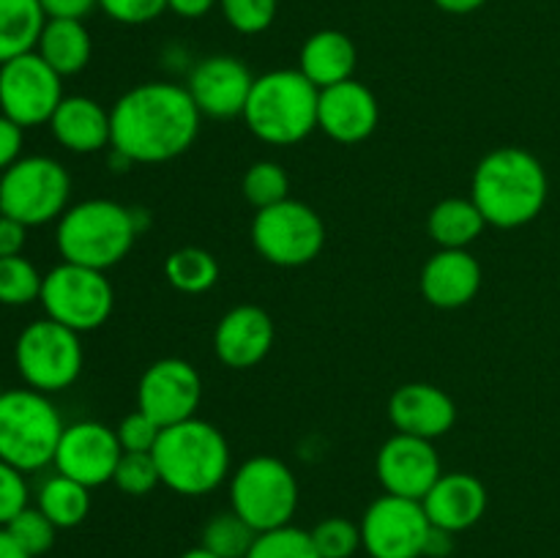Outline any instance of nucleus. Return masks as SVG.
I'll return each mask as SVG.
<instances>
[{
  "mask_svg": "<svg viewBox=\"0 0 560 558\" xmlns=\"http://www.w3.org/2000/svg\"><path fill=\"white\" fill-rule=\"evenodd\" d=\"M200 118L186 85L142 82L109 109V148L126 164L170 162L195 146Z\"/></svg>",
  "mask_w": 560,
  "mask_h": 558,
  "instance_id": "obj_1",
  "label": "nucleus"
},
{
  "mask_svg": "<svg viewBox=\"0 0 560 558\" xmlns=\"http://www.w3.org/2000/svg\"><path fill=\"white\" fill-rule=\"evenodd\" d=\"M547 170L530 151L503 146L476 164L470 181V200L479 206L487 224L501 230L534 222L547 206Z\"/></svg>",
  "mask_w": 560,
  "mask_h": 558,
  "instance_id": "obj_2",
  "label": "nucleus"
},
{
  "mask_svg": "<svg viewBox=\"0 0 560 558\" xmlns=\"http://www.w3.org/2000/svg\"><path fill=\"white\" fill-rule=\"evenodd\" d=\"M162 485L178 496H206L230 476V443L206 419L164 427L153 446Z\"/></svg>",
  "mask_w": 560,
  "mask_h": 558,
  "instance_id": "obj_3",
  "label": "nucleus"
},
{
  "mask_svg": "<svg viewBox=\"0 0 560 558\" xmlns=\"http://www.w3.org/2000/svg\"><path fill=\"white\" fill-rule=\"evenodd\" d=\"M137 233H140V219L131 208L96 197L66 208L63 217L58 219L55 244L66 263L107 271L129 255Z\"/></svg>",
  "mask_w": 560,
  "mask_h": 558,
  "instance_id": "obj_4",
  "label": "nucleus"
},
{
  "mask_svg": "<svg viewBox=\"0 0 560 558\" xmlns=\"http://www.w3.org/2000/svg\"><path fill=\"white\" fill-rule=\"evenodd\" d=\"M320 88L301 69H273L255 77L244 115L252 135L268 146H295L317 129Z\"/></svg>",
  "mask_w": 560,
  "mask_h": 558,
  "instance_id": "obj_5",
  "label": "nucleus"
},
{
  "mask_svg": "<svg viewBox=\"0 0 560 558\" xmlns=\"http://www.w3.org/2000/svg\"><path fill=\"white\" fill-rule=\"evenodd\" d=\"M63 430L47 394L36 388H9L0 397V460L22 474L52 463Z\"/></svg>",
  "mask_w": 560,
  "mask_h": 558,
  "instance_id": "obj_6",
  "label": "nucleus"
},
{
  "mask_svg": "<svg viewBox=\"0 0 560 558\" xmlns=\"http://www.w3.org/2000/svg\"><path fill=\"white\" fill-rule=\"evenodd\" d=\"M230 509L257 534L282 528L299 509V479L282 460L257 454L241 463L230 479Z\"/></svg>",
  "mask_w": 560,
  "mask_h": 558,
  "instance_id": "obj_7",
  "label": "nucleus"
},
{
  "mask_svg": "<svg viewBox=\"0 0 560 558\" xmlns=\"http://www.w3.org/2000/svg\"><path fill=\"white\" fill-rule=\"evenodd\" d=\"M71 178L52 156H22L0 175V213L36 228L66 213Z\"/></svg>",
  "mask_w": 560,
  "mask_h": 558,
  "instance_id": "obj_8",
  "label": "nucleus"
},
{
  "mask_svg": "<svg viewBox=\"0 0 560 558\" xmlns=\"http://www.w3.org/2000/svg\"><path fill=\"white\" fill-rule=\"evenodd\" d=\"M38 301L49 321L82 334L96 332L109 321L115 306V290L104 271L63 260L52 271L44 274Z\"/></svg>",
  "mask_w": 560,
  "mask_h": 558,
  "instance_id": "obj_9",
  "label": "nucleus"
},
{
  "mask_svg": "<svg viewBox=\"0 0 560 558\" xmlns=\"http://www.w3.org/2000/svg\"><path fill=\"white\" fill-rule=\"evenodd\" d=\"M14 361L27 388L55 394L69 388L80 377L85 353H82L80 334L42 317L22 328L14 345Z\"/></svg>",
  "mask_w": 560,
  "mask_h": 558,
  "instance_id": "obj_10",
  "label": "nucleus"
},
{
  "mask_svg": "<svg viewBox=\"0 0 560 558\" xmlns=\"http://www.w3.org/2000/svg\"><path fill=\"white\" fill-rule=\"evenodd\" d=\"M252 244L257 255L279 268H299L315 260L326 246L320 213L301 200H282L255 213Z\"/></svg>",
  "mask_w": 560,
  "mask_h": 558,
  "instance_id": "obj_11",
  "label": "nucleus"
},
{
  "mask_svg": "<svg viewBox=\"0 0 560 558\" xmlns=\"http://www.w3.org/2000/svg\"><path fill=\"white\" fill-rule=\"evenodd\" d=\"M63 77L33 49L0 66V113L27 126L49 124L63 102Z\"/></svg>",
  "mask_w": 560,
  "mask_h": 558,
  "instance_id": "obj_12",
  "label": "nucleus"
},
{
  "mask_svg": "<svg viewBox=\"0 0 560 558\" xmlns=\"http://www.w3.org/2000/svg\"><path fill=\"white\" fill-rule=\"evenodd\" d=\"M361 547L372 558H424L432 523L421 501L383 492L361 518Z\"/></svg>",
  "mask_w": 560,
  "mask_h": 558,
  "instance_id": "obj_13",
  "label": "nucleus"
},
{
  "mask_svg": "<svg viewBox=\"0 0 560 558\" xmlns=\"http://www.w3.org/2000/svg\"><path fill=\"white\" fill-rule=\"evenodd\" d=\"M202 399L200 372L186 359H159L142 372L137 386V410L156 421L159 427H173L195 419Z\"/></svg>",
  "mask_w": 560,
  "mask_h": 558,
  "instance_id": "obj_14",
  "label": "nucleus"
},
{
  "mask_svg": "<svg viewBox=\"0 0 560 558\" xmlns=\"http://www.w3.org/2000/svg\"><path fill=\"white\" fill-rule=\"evenodd\" d=\"M120 454H124V446L118 441V432L109 430L102 421H77L66 427L60 435L52 465L58 474L93 490L113 481Z\"/></svg>",
  "mask_w": 560,
  "mask_h": 558,
  "instance_id": "obj_15",
  "label": "nucleus"
},
{
  "mask_svg": "<svg viewBox=\"0 0 560 558\" xmlns=\"http://www.w3.org/2000/svg\"><path fill=\"white\" fill-rule=\"evenodd\" d=\"M375 470L388 496L413 498V501H421L443 474L441 457L432 441L405 435V432H397L383 443Z\"/></svg>",
  "mask_w": 560,
  "mask_h": 558,
  "instance_id": "obj_16",
  "label": "nucleus"
},
{
  "mask_svg": "<svg viewBox=\"0 0 560 558\" xmlns=\"http://www.w3.org/2000/svg\"><path fill=\"white\" fill-rule=\"evenodd\" d=\"M252 85H255V77L249 66L233 55H208L189 71V80H186V91L200 115L222 120L244 115Z\"/></svg>",
  "mask_w": 560,
  "mask_h": 558,
  "instance_id": "obj_17",
  "label": "nucleus"
},
{
  "mask_svg": "<svg viewBox=\"0 0 560 558\" xmlns=\"http://www.w3.org/2000/svg\"><path fill=\"white\" fill-rule=\"evenodd\" d=\"M381 120L377 98L364 82L345 80L339 85L323 88L317 102V129L326 131L334 142L355 146L364 142Z\"/></svg>",
  "mask_w": 560,
  "mask_h": 558,
  "instance_id": "obj_18",
  "label": "nucleus"
},
{
  "mask_svg": "<svg viewBox=\"0 0 560 558\" xmlns=\"http://www.w3.org/2000/svg\"><path fill=\"white\" fill-rule=\"evenodd\" d=\"M273 321L255 304H238L217 323L213 350L230 370L257 367L273 348Z\"/></svg>",
  "mask_w": 560,
  "mask_h": 558,
  "instance_id": "obj_19",
  "label": "nucleus"
},
{
  "mask_svg": "<svg viewBox=\"0 0 560 558\" xmlns=\"http://www.w3.org/2000/svg\"><path fill=\"white\" fill-rule=\"evenodd\" d=\"M388 419L397 432L435 441L454 427L457 405L452 394L432 383H405L388 399Z\"/></svg>",
  "mask_w": 560,
  "mask_h": 558,
  "instance_id": "obj_20",
  "label": "nucleus"
},
{
  "mask_svg": "<svg viewBox=\"0 0 560 558\" xmlns=\"http://www.w3.org/2000/svg\"><path fill=\"white\" fill-rule=\"evenodd\" d=\"M481 288V266L468 249H438L421 268V295L438 310L470 304Z\"/></svg>",
  "mask_w": 560,
  "mask_h": 558,
  "instance_id": "obj_21",
  "label": "nucleus"
},
{
  "mask_svg": "<svg viewBox=\"0 0 560 558\" xmlns=\"http://www.w3.org/2000/svg\"><path fill=\"white\" fill-rule=\"evenodd\" d=\"M427 518L435 528L463 534L487 512V490L470 474H441L432 490L421 498Z\"/></svg>",
  "mask_w": 560,
  "mask_h": 558,
  "instance_id": "obj_22",
  "label": "nucleus"
},
{
  "mask_svg": "<svg viewBox=\"0 0 560 558\" xmlns=\"http://www.w3.org/2000/svg\"><path fill=\"white\" fill-rule=\"evenodd\" d=\"M49 129L71 153H96L109 146V113L91 96H63Z\"/></svg>",
  "mask_w": 560,
  "mask_h": 558,
  "instance_id": "obj_23",
  "label": "nucleus"
},
{
  "mask_svg": "<svg viewBox=\"0 0 560 558\" xmlns=\"http://www.w3.org/2000/svg\"><path fill=\"white\" fill-rule=\"evenodd\" d=\"M355 60H359V53H355L353 38L348 33L326 27V31L312 33L304 42L299 55V69L304 71L312 85L323 91V88L353 80Z\"/></svg>",
  "mask_w": 560,
  "mask_h": 558,
  "instance_id": "obj_24",
  "label": "nucleus"
},
{
  "mask_svg": "<svg viewBox=\"0 0 560 558\" xmlns=\"http://www.w3.org/2000/svg\"><path fill=\"white\" fill-rule=\"evenodd\" d=\"M36 53L42 55L60 77L80 74L93 53L91 33L82 25V20L47 16L42 36H38Z\"/></svg>",
  "mask_w": 560,
  "mask_h": 558,
  "instance_id": "obj_25",
  "label": "nucleus"
},
{
  "mask_svg": "<svg viewBox=\"0 0 560 558\" xmlns=\"http://www.w3.org/2000/svg\"><path fill=\"white\" fill-rule=\"evenodd\" d=\"M485 228L487 219L470 197H446L427 217V233L441 249H468Z\"/></svg>",
  "mask_w": 560,
  "mask_h": 558,
  "instance_id": "obj_26",
  "label": "nucleus"
},
{
  "mask_svg": "<svg viewBox=\"0 0 560 558\" xmlns=\"http://www.w3.org/2000/svg\"><path fill=\"white\" fill-rule=\"evenodd\" d=\"M44 22L47 14L38 0H0V66L33 53Z\"/></svg>",
  "mask_w": 560,
  "mask_h": 558,
  "instance_id": "obj_27",
  "label": "nucleus"
},
{
  "mask_svg": "<svg viewBox=\"0 0 560 558\" xmlns=\"http://www.w3.org/2000/svg\"><path fill=\"white\" fill-rule=\"evenodd\" d=\"M38 509L55 523V528H77L91 512V487L58 474L38 490Z\"/></svg>",
  "mask_w": 560,
  "mask_h": 558,
  "instance_id": "obj_28",
  "label": "nucleus"
},
{
  "mask_svg": "<svg viewBox=\"0 0 560 558\" xmlns=\"http://www.w3.org/2000/svg\"><path fill=\"white\" fill-rule=\"evenodd\" d=\"M164 277L175 290L186 295H200L217 284L219 263L217 257L200 246H184L167 255L164 260Z\"/></svg>",
  "mask_w": 560,
  "mask_h": 558,
  "instance_id": "obj_29",
  "label": "nucleus"
},
{
  "mask_svg": "<svg viewBox=\"0 0 560 558\" xmlns=\"http://www.w3.org/2000/svg\"><path fill=\"white\" fill-rule=\"evenodd\" d=\"M257 539V531L244 518L230 512L213 514L202 528V547L219 558H246Z\"/></svg>",
  "mask_w": 560,
  "mask_h": 558,
  "instance_id": "obj_30",
  "label": "nucleus"
},
{
  "mask_svg": "<svg viewBox=\"0 0 560 558\" xmlns=\"http://www.w3.org/2000/svg\"><path fill=\"white\" fill-rule=\"evenodd\" d=\"M44 277L31 260L22 255L0 257V304L25 306L38 301Z\"/></svg>",
  "mask_w": 560,
  "mask_h": 558,
  "instance_id": "obj_31",
  "label": "nucleus"
},
{
  "mask_svg": "<svg viewBox=\"0 0 560 558\" xmlns=\"http://www.w3.org/2000/svg\"><path fill=\"white\" fill-rule=\"evenodd\" d=\"M244 197L262 211V208H271L277 202L288 200L290 197V178L284 173L282 164L277 162H255L244 175Z\"/></svg>",
  "mask_w": 560,
  "mask_h": 558,
  "instance_id": "obj_32",
  "label": "nucleus"
},
{
  "mask_svg": "<svg viewBox=\"0 0 560 558\" xmlns=\"http://www.w3.org/2000/svg\"><path fill=\"white\" fill-rule=\"evenodd\" d=\"M246 558H320L310 531H301L295 525H282V528L262 531L257 534Z\"/></svg>",
  "mask_w": 560,
  "mask_h": 558,
  "instance_id": "obj_33",
  "label": "nucleus"
},
{
  "mask_svg": "<svg viewBox=\"0 0 560 558\" xmlns=\"http://www.w3.org/2000/svg\"><path fill=\"white\" fill-rule=\"evenodd\" d=\"M113 481L120 492L140 498L156 490L162 485V476H159L156 460H153L151 452H124L118 460V468H115Z\"/></svg>",
  "mask_w": 560,
  "mask_h": 558,
  "instance_id": "obj_34",
  "label": "nucleus"
},
{
  "mask_svg": "<svg viewBox=\"0 0 560 558\" xmlns=\"http://www.w3.org/2000/svg\"><path fill=\"white\" fill-rule=\"evenodd\" d=\"M320 558H353L361 547V525L345 518H326L310 531Z\"/></svg>",
  "mask_w": 560,
  "mask_h": 558,
  "instance_id": "obj_35",
  "label": "nucleus"
},
{
  "mask_svg": "<svg viewBox=\"0 0 560 558\" xmlns=\"http://www.w3.org/2000/svg\"><path fill=\"white\" fill-rule=\"evenodd\" d=\"M5 528L11 531V536H14L33 558L52 550L55 534H58L52 520H49L38 507H25L9 525H5Z\"/></svg>",
  "mask_w": 560,
  "mask_h": 558,
  "instance_id": "obj_36",
  "label": "nucleus"
},
{
  "mask_svg": "<svg viewBox=\"0 0 560 558\" xmlns=\"http://www.w3.org/2000/svg\"><path fill=\"white\" fill-rule=\"evenodd\" d=\"M224 20L233 31L244 33V36H255V33L268 31L277 20L279 0H219Z\"/></svg>",
  "mask_w": 560,
  "mask_h": 558,
  "instance_id": "obj_37",
  "label": "nucleus"
},
{
  "mask_svg": "<svg viewBox=\"0 0 560 558\" xmlns=\"http://www.w3.org/2000/svg\"><path fill=\"white\" fill-rule=\"evenodd\" d=\"M27 507L25 474L0 460V528L9 525Z\"/></svg>",
  "mask_w": 560,
  "mask_h": 558,
  "instance_id": "obj_38",
  "label": "nucleus"
},
{
  "mask_svg": "<svg viewBox=\"0 0 560 558\" xmlns=\"http://www.w3.org/2000/svg\"><path fill=\"white\" fill-rule=\"evenodd\" d=\"M118 441L124 446V452H153L159 435H162V427L153 419H148L142 410L124 416L118 425Z\"/></svg>",
  "mask_w": 560,
  "mask_h": 558,
  "instance_id": "obj_39",
  "label": "nucleus"
},
{
  "mask_svg": "<svg viewBox=\"0 0 560 558\" xmlns=\"http://www.w3.org/2000/svg\"><path fill=\"white\" fill-rule=\"evenodd\" d=\"M98 9L120 25H145L167 11V0H98Z\"/></svg>",
  "mask_w": 560,
  "mask_h": 558,
  "instance_id": "obj_40",
  "label": "nucleus"
},
{
  "mask_svg": "<svg viewBox=\"0 0 560 558\" xmlns=\"http://www.w3.org/2000/svg\"><path fill=\"white\" fill-rule=\"evenodd\" d=\"M22 153V126L0 113V173L9 170Z\"/></svg>",
  "mask_w": 560,
  "mask_h": 558,
  "instance_id": "obj_41",
  "label": "nucleus"
},
{
  "mask_svg": "<svg viewBox=\"0 0 560 558\" xmlns=\"http://www.w3.org/2000/svg\"><path fill=\"white\" fill-rule=\"evenodd\" d=\"M27 241V224L0 213V257L22 255Z\"/></svg>",
  "mask_w": 560,
  "mask_h": 558,
  "instance_id": "obj_42",
  "label": "nucleus"
},
{
  "mask_svg": "<svg viewBox=\"0 0 560 558\" xmlns=\"http://www.w3.org/2000/svg\"><path fill=\"white\" fill-rule=\"evenodd\" d=\"M47 16H63V20H82L98 5V0H38Z\"/></svg>",
  "mask_w": 560,
  "mask_h": 558,
  "instance_id": "obj_43",
  "label": "nucleus"
},
{
  "mask_svg": "<svg viewBox=\"0 0 560 558\" xmlns=\"http://www.w3.org/2000/svg\"><path fill=\"white\" fill-rule=\"evenodd\" d=\"M219 0H167V9L184 20H200L217 5Z\"/></svg>",
  "mask_w": 560,
  "mask_h": 558,
  "instance_id": "obj_44",
  "label": "nucleus"
},
{
  "mask_svg": "<svg viewBox=\"0 0 560 558\" xmlns=\"http://www.w3.org/2000/svg\"><path fill=\"white\" fill-rule=\"evenodd\" d=\"M454 536H457V534H452V531L435 528V525H432L430 536H427L424 556H430V558H446L448 553H452V547H454Z\"/></svg>",
  "mask_w": 560,
  "mask_h": 558,
  "instance_id": "obj_45",
  "label": "nucleus"
},
{
  "mask_svg": "<svg viewBox=\"0 0 560 558\" xmlns=\"http://www.w3.org/2000/svg\"><path fill=\"white\" fill-rule=\"evenodd\" d=\"M432 3L441 11H446V14H474L487 0H432Z\"/></svg>",
  "mask_w": 560,
  "mask_h": 558,
  "instance_id": "obj_46",
  "label": "nucleus"
},
{
  "mask_svg": "<svg viewBox=\"0 0 560 558\" xmlns=\"http://www.w3.org/2000/svg\"><path fill=\"white\" fill-rule=\"evenodd\" d=\"M0 558H33L31 553L11 536V531L5 528V525L0 528Z\"/></svg>",
  "mask_w": 560,
  "mask_h": 558,
  "instance_id": "obj_47",
  "label": "nucleus"
},
{
  "mask_svg": "<svg viewBox=\"0 0 560 558\" xmlns=\"http://www.w3.org/2000/svg\"><path fill=\"white\" fill-rule=\"evenodd\" d=\"M178 558H219V556H213L211 550H206V547H191V550H186V553H180Z\"/></svg>",
  "mask_w": 560,
  "mask_h": 558,
  "instance_id": "obj_48",
  "label": "nucleus"
},
{
  "mask_svg": "<svg viewBox=\"0 0 560 558\" xmlns=\"http://www.w3.org/2000/svg\"><path fill=\"white\" fill-rule=\"evenodd\" d=\"M0 397H3V383H0Z\"/></svg>",
  "mask_w": 560,
  "mask_h": 558,
  "instance_id": "obj_49",
  "label": "nucleus"
}]
</instances>
